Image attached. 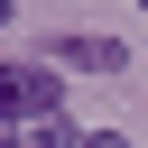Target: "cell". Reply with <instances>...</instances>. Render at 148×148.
I'll list each match as a JSON object with an SVG mask.
<instances>
[{"mask_svg":"<svg viewBox=\"0 0 148 148\" xmlns=\"http://www.w3.org/2000/svg\"><path fill=\"white\" fill-rule=\"evenodd\" d=\"M56 102H65L56 65H0V120H9V130H37V120H65Z\"/></svg>","mask_w":148,"mask_h":148,"instance_id":"1","label":"cell"},{"mask_svg":"<svg viewBox=\"0 0 148 148\" xmlns=\"http://www.w3.org/2000/svg\"><path fill=\"white\" fill-rule=\"evenodd\" d=\"M56 65H74V74H120L130 56H120L111 37H56Z\"/></svg>","mask_w":148,"mask_h":148,"instance_id":"2","label":"cell"},{"mask_svg":"<svg viewBox=\"0 0 148 148\" xmlns=\"http://www.w3.org/2000/svg\"><path fill=\"white\" fill-rule=\"evenodd\" d=\"M28 148H92V139H83L74 120H37V130H28Z\"/></svg>","mask_w":148,"mask_h":148,"instance_id":"3","label":"cell"},{"mask_svg":"<svg viewBox=\"0 0 148 148\" xmlns=\"http://www.w3.org/2000/svg\"><path fill=\"white\" fill-rule=\"evenodd\" d=\"M0 148H18V130H9V120H0Z\"/></svg>","mask_w":148,"mask_h":148,"instance_id":"4","label":"cell"},{"mask_svg":"<svg viewBox=\"0 0 148 148\" xmlns=\"http://www.w3.org/2000/svg\"><path fill=\"white\" fill-rule=\"evenodd\" d=\"M0 18H9V0H0Z\"/></svg>","mask_w":148,"mask_h":148,"instance_id":"5","label":"cell"},{"mask_svg":"<svg viewBox=\"0 0 148 148\" xmlns=\"http://www.w3.org/2000/svg\"><path fill=\"white\" fill-rule=\"evenodd\" d=\"M139 9H148V0H139Z\"/></svg>","mask_w":148,"mask_h":148,"instance_id":"6","label":"cell"}]
</instances>
